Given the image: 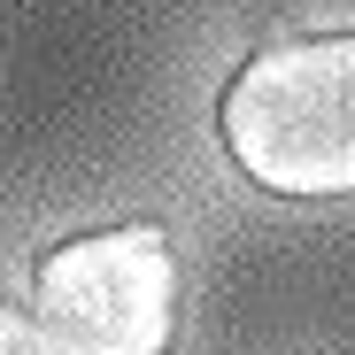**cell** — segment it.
Wrapping results in <instances>:
<instances>
[{"label":"cell","instance_id":"2","mask_svg":"<svg viewBox=\"0 0 355 355\" xmlns=\"http://www.w3.org/2000/svg\"><path fill=\"white\" fill-rule=\"evenodd\" d=\"M39 332L54 355H170L178 255L162 224H108L39 255Z\"/></svg>","mask_w":355,"mask_h":355},{"label":"cell","instance_id":"1","mask_svg":"<svg viewBox=\"0 0 355 355\" xmlns=\"http://www.w3.org/2000/svg\"><path fill=\"white\" fill-rule=\"evenodd\" d=\"M216 139L263 193H355V31L255 46L216 101Z\"/></svg>","mask_w":355,"mask_h":355},{"label":"cell","instance_id":"3","mask_svg":"<svg viewBox=\"0 0 355 355\" xmlns=\"http://www.w3.org/2000/svg\"><path fill=\"white\" fill-rule=\"evenodd\" d=\"M0 355H54V347H46V332H39V317H31V309H16L8 293H0Z\"/></svg>","mask_w":355,"mask_h":355}]
</instances>
